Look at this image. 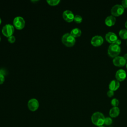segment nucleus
<instances>
[{"instance_id":"nucleus-1","label":"nucleus","mask_w":127,"mask_h":127,"mask_svg":"<svg viewBox=\"0 0 127 127\" xmlns=\"http://www.w3.org/2000/svg\"><path fill=\"white\" fill-rule=\"evenodd\" d=\"M104 115L101 112H96L94 113L91 116V121L92 123L98 127L102 126L104 124Z\"/></svg>"},{"instance_id":"nucleus-2","label":"nucleus","mask_w":127,"mask_h":127,"mask_svg":"<svg viewBox=\"0 0 127 127\" xmlns=\"http://www.w3.org/2000/svg\"><path fill=\"white\" fill-rule=\"evenodd\" d=\"M62 43L67 47L73 46L75 43V39L70 33H66L64 34L62 38Z\"/></svg>"},{"instance_id":"nucleus-3","label":"nucleus","mask_w":127,"mask_h":127,"mask_svg":"<svg viewBox=\"0 0 127 127\" xmlns=\"http://www.w3.org/2000/svg\"><path fill=\"white\" fill-rule=\"evenodd\" d=\"M121 47L120 45L116 44H111L108 47V55L111 57H116L120 53Z\"/></svg>"},{"instance_id":"nucleus-4","label":"nucleus","mask_w":127,"mask_h":127,"mask_svg":"<svg viewBox=\"0 0 127 127\" xmlns=\"http://www.w3.org/2000/svg\"><path fill=\"white\" fill-rule=\"evenodd\" d=\"M1 31L3 35L8 38L13 35L14 32V27L11 24H6L2 27Z\"/></svg>"},{"instance_id":"nucleus-5","label":"nucleus","mask_w":127,"mask_h":127,"mask_svg":"<svg viewBox=\"0 0 127 127\" xmlns=\"http://www.w3.org/2000/svg\"><path fill=\"white\" fill-rule=\"evenodd\" d=\"M14 27L18 30L22 29L25 25V21L24 18L21 16L15 17L13 21Z\"/></svg>"},{"instance_id":"nucleus-6","label":"nucleus","mask_w":127,"mask_h":127,"mask_svg":"<svg viewBox=\"0 0 127 127\" xmlns=\"http://www.w3.org/2000/svg\"><path fill=\"white\" fill-rule=\"evenodd\" d=\"M112 15L118 16L121 15L124 12V7L120 4H115L114 5L111 10Z\"/></svg>"},{"instance_id":"nucleus-7","label":"nucleus","mask_w":127,"mask_h":127,"mask_svg":"<svg viewBox=\"0 0 127 127\" xmlns=\"http://www.w3.org/2000/svg\"><path fill=\"white\" fill-rule=\"evenodd\" d=\"M28 107L31 111H35L37 110L39 107V104L38 101L35 98H32L28 102Z\"/></svg>"},{"instance_id":"nucleus-8","label":"nucleus","mask_w":127,"mask_h":127,"mask_svg":"<svg viewBox=\"0 0 127 127\" xmlns=\"http://www.w3.org/2000/svg\"><path fill=\"white\" fill-rule=\"evenodd\" d=\"M127 60L122 56H117L114 58L113 63L114 65L118 66H123L126 64Z\"/></svg>"},{"instance_id":"nucleus-9","label":"nucleus","mask_w":127,"mask_h":127,"mask_svg":"<svg viewBox=\"0 0 127 127\" xmlns=\"http://www.w3.org/2000/svg\"><path fill=\"white\" fill-rule=\"evenodd\" d=\"M63 17L64 20L68 22H70L73 20L74 15L71 11L69 10H65L63 12Z\"/></svg>"},{"instance_id":"nucleus-10","label":"nucleus","mask_w":127,"mask_h":127,"mask_svg":"<svg viewBox=\"0 0 127 127\" xmlns=\"http://www.w3.org/2000/svg\"><path fill=\"white\" fill-rule=\"evenodd\" d=\"M103 41V38L101 36L95 35L92 38L91 43L94 46H99L102 44Z\"/></svg>"},{"instance_id":"nucleus-11","label":"nucleus","mask_w":127,"mask_h":127,"mask_svg":"<svg viewBox=\"0 0 127 127\" xmlns=\"http://www.w3.org/2000/svg\"><path fill=\"white\" fill-rule=\"evenodd\" d=\"M105 38L109 43L113 44L115 43L116 41L118 39V37L115 33L112 32H109L106 34Z\"/></svg>"},{"instance_id":"nucleus-12","label":"nucleus","mask_w":127,"mask_h":127,"mask_svg":"<svg viewBox=\"0 0 127 127\" xmlns=\"http://www.w3.org/2000/svg\"><path fill=\"white\" fill-rule=\"evenodd\" d=\"M127 76V73L126 71L123 69H120L118 70L116 73V78L119 81H123Z\"/></svg>"},{"instance_id":"nucleus-13","label":"nucleus","mask_w":127,"mask_h":127,"mask_svg":"<svg viewBox=\"0 0 127 127\" xmlns=\"http://www.w3.org/2000/svg\"><path fill=\"white\" fill-rule=\"evenodd\" d=\"M105 22V24L108 26H113L116 22V18L113 15H109L106 18Z\"/></svg>"},{"instance_id":"nucleus-14","label":"nucleus","mask_w":127,"mask_h":127,"mask_svg":"<svg viewBox=\"0 0 127 127\" xmlns=\"http://www.w3.org/2000/svg\"><path fill=\"white\" fill-rule=\"evenodd\" d=\"M120 82L117 80H112L109 85V87L110 90L115 91L116 90L120 87Z\"/></svg>"},{"instance_id":"nucleus-15","label":"nucleus","mask_w":127,"mask_h":127,"mask_svg":"<svg viewBox=\"0 0 127 127\" xmlns=\"http://www.w3.org/2000/svg\"><path fill=\"white\" fill-rule=\"evenodd\" d=\"M120 114V109L118 107H113L109 111V115L111 118H116Z\"/></svg>"},{"instance_id":"nucleus-16","label":"nucleus","mask_w":127,"mask_h":127,"mask_svg":"<svg viewBox=\"0 0 127 127\" xmlns=\"http://www.w3.org/2000/svg\"><path fill=\"white\" fill-rule=\"evenodd\" d=\"M70 34L74 38L79 37L81 34V31L78 28H74L71 30Z\"/></svg>"},{"instance_id":"nucleus-17","label":"nucleus","mask_w":127,"mask_h":127,"mask_svg":"<svg viewBox=\"0 0 127 127\" xmlns=\"http://www.w3.org/2000/svg\"><path fill=\"white\" fill-rule=\"evenodd\" d=\"M119 36L124 39H127V30L123 29L119 31Z\"/></svg>"},{"instance_id":"nucleus-18","label":"nucleus","mask_w":127,"mask_h":127,"mask_svg":"<svg viewBox=\"0 0 127 127\" xmlns=\"http://www.w3.org/2000/svg\"><path fill=\"white\" fill-rule=\"evenodd\" d=\"M47 2L49 5L52 6H54L60 3V0H47Z\"/></svg>"},{"instance_id":"nucleus-19","label":"nucleus","mask_w":127,"mask_h":127,"mask_svg":"<svg viewBox=\"0 0 127 127\" xmlns=\"http://www.w3.org/2000/svg\"><path fill=\"white\" fill-rule=\"evenodd\" d=\"M73 20L77 23H79L82 21V17L80 15H74Z\"/></svg>"},{"instance_id":"nucleus-20","label":"nucleus","mask_w":127,"mask_h":127,"mask_svg":"<svg viewBox=\"0 0 127 127\" xmlns=\"http://www.w3.org/2000/svg\"><path fill=\"white\" fill-rule=\"evenodd\" d=\"M113 121L111 118L110 117H106L105 118V120H104V124H105L107 126H109L111 125L112 124Z\"/></svg>"},{"instance_id":"nucleus-21","label":"nucleus","mask_w":127,"mask_h":127,"mask_svg":"<svg viewBox=\"0 0 127 127\" xmlns=\"http://www.w3.org/2000/svg\"><path fill=\"white\" fill-rule=\"evenodd\" d=\"M111 103L113 107H117L119 104V101L117 98H113L111 100Z\"/></svg>"},{"instance_id":"nucleus-22","label":"nucleus","mask_w":127,"mask_h":127,"mask_svg":"<svg viewBox=\"0 0 127 127\" xmlns=\"http://www.w3.org/2000/svg\"><path fill=\"white\" fill-rule=\"evenodd\" d=\"M15 37L14 36L12 35L9 37H8V41L10 43H13L15 41Z\"/></svg>"},{"instance_id":"nucleus-23","label":"nucleus","mask_w":127,"mask_h":127,"mask_svg":"<svg viewBox=\"0 0 127 127\" xmlns=\"http://www.w3.org/2000/svg\"><path fill=\"white\" fill-rule=\"evenodd\" d=\"M5 80V77L4 74L0 73V84H2Z\"/></svg>"},{"instance_id":"nucleus-24","label":"nucleus","mask_w":127,"mask_h":127,"mask_svg":"<svg viewBox=\"0 0 127 127\" xmlns=\"http://www.w3.org/2000/svg\"><path fill=\"white\" fill-rule=\"evenodd\" d=\"M107 95L109 96V97H112L114 95V91L113 90H109L107 91Z\"/></svg>"},{"instance_id":"nucleus-25","label":"nucleus","mask_w":127,"mask_h":127,"mask_svg":"<svg viewBox=\"0 0 127 127\" xmlns=\"http://www.w3.org/2000/svg\"><path fill=\"white\" fill-rule=\"evenodd\" d=\"M122 5L124 7H127V0H123L122 1Z\"/></svg>"},{"instance_id":"nucleus-26","label":"nucleus","mask_w":127,"mask_h":127,"mask_svg":"<svg viewBox=\"0 0 127 127\" xmlns=\"http://www.w3.org/2000/svg\"><path fill=\"white\" fill-rule=\"evenodd\" d=\"M115 43L117 44H118V45H120L121 44V41L120 39H118L117 40V41H116Z\"/></svg>"},{"instance_id":"nucleus-27","label":"nucleus","mask_w":127,"mask_h":127,"mask_svg":"<svg viewBox=\"0 0 127 127\" xmlns=\"http://www.w3.org/2000/svg\"><path fill=\"white\" fill-rule=\"evenodd\" d=\"M124 58L126 60H127V53H126V54H125L124 55Z\"/></svg>"},{"instance_id":"nucleus-28","label":"nucleus","mask_w":127,"mask_h":127,"mask_svg":"<svg viewBox=\"0 0 127 127\" xmlns=\"http://www.w3.org/2000/svg\"><path fill=\"white\" fill-rule=\"evenodd\" d=\"M125 27L127 28V20L126 21V23H125Z\"/></svg>"},{"instance_id":"nucleus-29","label":"nucleus","mask_w":127,"mask_h":127,"mask_svg":"<svg viewBox=\"0 0 127 127\" xmlns=\"http://www.w3.org/2000/svg\"><path fill=\"white\" fill-rule=\"evenodd\" d=\"M1 23V18H0V25Z\"/></svg>"},{"instance_id":"nucleus-30","label":"nucleus","mask_w":127,"mask_h":127,"mask_svg":"<svg viewBox=\"0 0 127 127\" xmlns=\"http://www.w3.org/2000/svg\"><path fill=\"white\" fill-rule=\"evenodd\" d=\"M126 67H127V62H126Z\"/></svg>"},{"instance_id":"nucleus-31","label":"nucleus","mask_w":127,"mask_h":127,"mask_svg":"<svg viewBox=\"0 0 127 127\" xmlns=\"http://www.w3.org/2000/svg\"><path fill=\"white\" fill-rule=\"evenodd\" d=\"M104 127V126H99V127Z\"/></svg>"},{"instance_id":"nucleus-32","label":"nucleus","mask_w":127,"mask_h":127,"mask_svg":"<svg viewBox=\"0 0 127 127\" xmlns=\"http://www.w3.org/2000/svg\"></svg>"},{"instance_id":"nucleus-33","label":"nucleus","mask_w":127,"mask_h":127,"mask_svg":"<svg viewBox=\"0 0 127 127\" xmlns=\"http://www.w3.org/2000/svg\"></svg>"}]
</instances>
